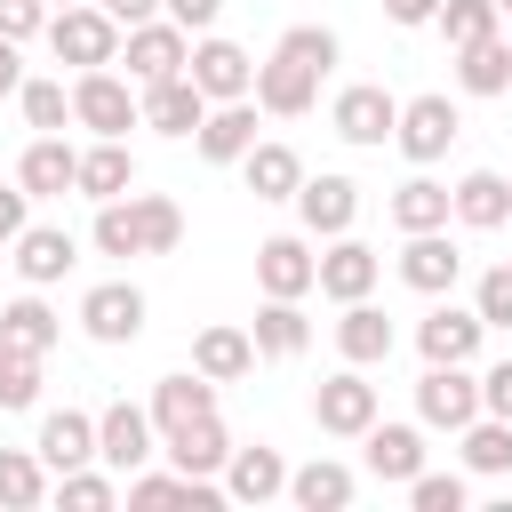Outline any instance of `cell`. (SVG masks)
<instances>
[{"mask_svg": "<svg viewBox=\"0 0 512 512\" xmlns=\"http://www.w3.org/2000/svg\"><path fill=\"white\" fill-rule=\"evenodd\" d=\"M48 48H56V64H72V72L120 64V24H112L96 0H72V8H48Z\"/></svg>", "mask_w": 512, "mask_h": 512, "instance_id": "1", "label": "cell"}, {"mask_svg": "<svg viewBox=\"0 0 512 512\" xmlns=\"http://www.w3.org/2000/svg\"><path fill=\"white\" fill-rule=\"evenodd\" d=\"M72 128H88V136H128V128H136V80H120L112 64L72 72Z\"/></svg>", "mask_w": 512, "mask_h": 512, "instance_id": "2", "label": "cell"}, {"mask_svg": "<svg viewBox=\"0 0 512 512\" xmlns=\"http://www.w3.org/2000/svg\"><path fill=\"white\" fill-rule=\"evenodd\" d=\"M416 416H424L432 432H464V424L480 416V376H472V360H424V376H416Z\"/></svg>", "mask_w": 512, "mask_h": 512, "instance_id": "3", "label": "cell"}, {"mask_svg": "<svg viewBox=\"0 0 512 512\" xmlns=\"http://www.w3.org/2000/svg\"><path fill=\"white\" fill-rule=\"evenodd\" d=\"M184 80H192L208 104H232V96H248V88H256V56H248L240 40H224V32H192Z\"/></svg>", "mask_w": 512, "mask_h": 512, "instance_id": "4", "label": "cell"}, {"mask_svg": "<svg viewBox=\"0 0 512 512\" xmlns=\"http://www.w3.org/2000/svg\"><path fill=\"white\" fill-rule=\"evenodd\" d=\"M392 120H400V96H392L384 80H352V88H336V104H328V128H336L344 144H360V152L392 144Z\"/></svg>", "mask_w": 512, "mask_h": 512, "instance_id": "5", "label": "cell"}, {"mask_svg": "<svg viewBox=\"0 0 512 512\" xmlns=\"http://www.w3.org/2000/svg\"><path fill=\"white\" fill-rule=\"evenodd\" d=\"M456 136H464V112H456L440 88H432V96H408V104H400V120H392V144H400L416 168H432Z\"/></svg>", "mask_w": 512, "mask_h": 512, "instance_id": "6", "label": "cell"}, {"mask_svg": "<svg viewBox=\"0 0 512 512\" xmlns=\"http://www.w3.org/2000/svg\"><path fill=\"white\" fill-rule=\"evenodd\" d=\"M312 424H320L328 440H360V432L376 424V384L344 360L336 376H320V392H312Z\"/></svg>", "mask_w": 512, "mask_h": 512, "instance_id": "7", "label": "cell"}, {"mask_svg": "<svg viewBox=\"0 0 512 512\" xmlns=\"http://www.w3.org/2000/svg\"><path fill=\"white\" fill-rule=\"evenodd\" d=\"M184 56H192V32H184V24H168V16H144V24H128V32H120V64H128V80H136V88H144V80L184 72Z\"/></svg>", "mask_w": 512, "mask_h": 512, "instance_id": "8", "label": "cell"}, {"mask_svg": "<svg viewBox=\"0 0 512 512\" xmlns=\"http://www.w3.org/2000/svg\"><path fill=\"white\" fill-rule=\"evenodd\" d=\"M376 280H384V256H376L368 240H352V232H336V240L320 248V264H312V288H320L328 304H352V296H376Z\"/></svg>", "mask_w": 512, "mask_h": 512, "instance_id": "9", "label": "cell"}, {"mask_svg": "<svg viewBox=\"0 0 512 512\" xmlns=\"http://www.w3.org/2000/svg\"><path fill=\"white\" fill-rule=\"evenodd\" d=\"M248 96H256V112H272V120H304V112L320 104V72L296 64L288 48H272V56L256 64V88H248Z\"/></svg>", "mask_w": 512, "mask_h": 512, "instance_id": "10", "label": "cell"}, {"mask_svg": "<svg viewBox=\"0 0 512 512\" xmlns=\"http://www.w3.org/2000/svg\"><path fill=\"white\" fill-rule=\"evenodd\" d=\"M144 288L136 280H96L88 296H80V328L96 336V344H136L144 336Z\"/></svg>", "mask_w": 512, "mask_h": 512, "instance_id": "11", "label": "cell"}, {"mask_svg": "<svg viewBox=\"0 0 512 512\" xmlns=\"http://www.w3.org/2000/svg\"><path fill=\"white\" fill-rule=\"evenodd\" d=\"M200 112H208V96L184 80V72H168V80H144L136 88V128H152V136H192L200 128Z\"/></svg>", "mask_w": 512, "mask_h": 512, "instance_id": "12", "label": "cell"}, {"mask_svg": "<svg viewBox=\"0 0 512 512\" xmlns=\"http://www.w3.org/2000/svg\"><path fill=\"white\" fill-rule=\"evenodd\" d=\"M160 456V432H152V416L136 408V400H112L104 416H96V464H112V472H136V464H152Z\"/></svg>", "mask_w": 512, "mask_h": 512, "instance_id": "13", "label": "cell"}, {"mask_svg": "<svg viewBox=\"0 0 512 512\" xmlns=\"http://www.w3.org/2000/svg\"><path fill=\"white\" fill-rule=\"evenodd\" d=\"M256 144V96H232V104H208L200 128H192V152L208 168H240V152Z\"/></svg>", "mask_w": 512, "mask_h": 512, "instance_id": "14", "label": "cell"}, {"mask_svg": "<svg viewBox=\"0 0 512 512\" xmlns=\"http://www.w3.org/2000/svg\"><path fill=\"white\" fill-rule=\"evenodd\" d=\"M296 216H304L312 240H336V232H352V216H360V184L336 176V168H320V176L296 184Z\"/></svg>", "mask_w": 512, "mask_h": 512, "instance_id": "15", "label": "cell"}, {"mask_svg": "<svg viewBox=\"0 0 512 512\" xmlns=\"http://www.w3.org/2000/svg\"><path fill=\"white\" fill-rule=\"evenodd\" d=\"M400 280H408L416 296H448V288L464 280V256H456L448 224H440V232H400Z\"/></svg>", "mask_w": 512, "mask_h": 512, "instance_id": "16", "label": "cell"}, {"mask_svg": "<svg viewBox=\"0 0 512 512\" xmlns=\"http://www.w3.org/2000/svg\"><path fill=\"white\" fill-rule=\"evenodd\" d=\"M312 232H272L256 240V288L264 296H312Z\"/></svg>", "mask_w": 512, "mask_h": 512, "instance_id": "17", "label": "cell"}, {"mask_svg": "<svg viewBox=\"0 0 512 512\" xmlns=\"http://www.w3.org/2000/svg\"><path fill=\"white\" fill-rule=\"evenodd\" d=\"M360 456H368V472L384 480V488H408L416 472H424V424H368L360 432Z\"/></svg>", "mask_w": 512, "mask_h": 512, "instance_id": "18", "label": "cell"}, {"mask_svg": "<svg viewBox=\"0 0 512 512\" xmlns=\"http://www.w3.org/2000/svg\"><path fill=\"white\" fill-rule=\"evenodd\" d=\"M216 480H224V504H272V496H288V456L256 440V448H232Z\"/></svg>", "mask_w": 512, "mask_h": 512, "instance_id": "19", "label": "cell"}, {"mask_svg": "<svg viewBox=\"0 0 512 512\" xmlns=\"http://www.w3.org/2000/svg\"><path fill=\"white\" fill-rule=\"evenodd\" d=\"M8 248H16V272H24V288H56V280L80 264V240H72L64 224H24Z\"/></svg>", "mask_w": 512, "mask_h": 512, "instance_id": "20", "label": "cell"}, {"mask_svg": "<svg viewBox=\"0 0 512 512\" xmlns=\"http://www.w3.org/2000/svg\"><path fill=\"white\" fill-rule=\"evenodd\" d=\"M248 344H256V360H304V344H312L304 296H264L248 320Z\"/></svg>", "mask_w": 512, "mask_h": 512, "instance_id": "21", "label": "cell"}, {"mask_svg": "<svg viewBox=\"0 0 512 512\" xmlns=\"http://www.w3.org/2000/svg\"><path fill=\"white\" fill-rule=\"evenodd\" d=\"M480 336H488V320L472 304H432L416 320V352L424 360H480Z\"/></svg>", "mask_w": 512, "mask_h": 512, "instance_id": "22", "label": "cell"}, {"mask_svg": "<svg viewBox=\"0 0 512 512\" xmlns=\"http://www.w3.org/2000/svg\"><path fill=\"white\" fill-rule=\"evenodd\" d=\"M448 216H456L464 232H496V224H512V176H496V168L456 176V184H448Z\"/></svg>", "mask_w": 512, "mask_h": 512, "instance_id": "23", "label": "cell"}, {"mask_svg": "<svg viewBox=\"0 0 512 512\" xmlns=\"http://www.w3.org/2000/svg\"><path fill=\"white\" fill-rule=\"evenodd\" d=\"M32 448H40L48 480H56V472H72V464H96V416H88V408H48Z\"/></svg>", "mask_w": 512, "mask_h": 512, "instance_id": "24", "label": "cell"}, {"mask_svg": "<svg viewBox=\"0 0 512 512\" xmlns=\"http://www.w3.org/2000/svg\"><path fill=\"white\" fill-rule=\"evenodd\" d=\"M136 184V152H128V136H96L88 152H80V168H72V192L80 200H120Z\"/></svg>", "mask_w": 512, "mask_h": 512, "instance_id": "25", "label": "cell"}, {"mask_svg": "<svg viewBox=\"0 0 512 512\" xmlns=\"http://www.w3.org/2000/svg\"><path fill=\"white\" fill-rule=\"evenodd\" d=\"M144 416H152V432L168 440V432H184L192 416H216V384H208L200 368H184V376H160V384H152V408H144Z\"/></svg>", "mask_w": 512, "mask_h": 512, "instance_id": "26", "label": "cell"}, {"mask_svg": "<svg viewBox=\"0 0 512 512\" xmlns=\"http://www.w3.org/2000/svg\"><path fill=\"white\" fill-rule=\"evenodd\" d=\"M160 456H168L176 472H192V480H216V472H224V456H232V432H224V416H192L184 432H168V440H160Z\"/></svg>", "mask_w": 512, "mask_h": 512, "instance_id": "27", "label": "cell"}, {"mask_svg": "<svg viewBox=\"0 0 512 512\" xmlns=\"http://www.w3.org/2000/svg\"><path fill=\"white\" fill-rule=\"evenodd\" d=\"M352 496H360V472L336 464V456H312V464L288 472V504H304V512H344Z\"/></svg>", "mask_w": 512, "mask_h": 512, "instance_id": "28", "label": "cell"}, {"mask_svg": "<svg viewBox=\"0 0 512 512\" xmlns=\"http://www.w3.org/2000/svg\"><path fill=\"white\" fill-rule=\"evenodd\" d=\"M72 168H80V152H72L64 136H32L24 160H16V184H24L32 200H64V192H72Z\"/></svg>", "mask_w": 512, "mask_h": 512, "instance_id": "29", "label": "cell"}, {"mask_svg": "<svg viewBox=\"0 0 512 512\" xmlns=\"http://www.w3.org/2000/svg\"><path fill=\"white\" fill-rule=\"evenodd\" d=\"M240 176H248V192H256V200H296V184H304V160H296V144H272V136H256V144L240 152Z\"/></svg>", "mask_w": 512, "mask_h": 512, "instance_id": "30", "label": "cell"}, {"mask_svg": "<svg viewBox=\"0 0 512 512\" xmlns=\"http://www.w3.org/2000/svg\"><path fill=\"white\" fill-rule=\"evenodd\" d=\"M336 352H344L352 368H376V360H392V320H384L368 296H352V304H344V320H336Z\"/></svg>", "mask_w": 512, "mask_h": 512, "instance_id": "31", "label": "cell"}, {"mask_svg": "<svg viewBox=\"0 0 512 512\" xmlns=\"http://www.w3.org/2000/svg\"><path fill=\"white\" fill-rule=\"evenodd\" d=\"M192 368H200L208 384H240V376L256 368L248 328H224V320H216V328H200V336H192Z\"/></svg>", "mask_w": 512, "mask_h": 512, "instance_id": "32", "label": "cell"}, {"mask_svg": "<svg viewBox=\"0 0 512 512\" xmlns=\"http://www.w3.org/2000/svg\"><path fill=\"white\" fill-rule=\"evenodd\" d=\"M456 88H464V96H504V88H512V40L488 32V40L456 48Z\"/></svg>", "mask_w": 512, "mask_h": 512, "instance_id": "33", "label": "cell"}, {"mask_svg": "<svg viewBox=\"0 0 512 512\" xmlns=\"http://www.w3.org/2000/svg\"><path fill=\"white\" fill-rule=\"evenodd\" d=\"M128 216H136V256H176L184 208H176L168 192H128Z\"/></svg>", "mask_w": 512, "mask_h": 512, "instance_id": "34", "label": "cell"}, {"mask_svg": "<svg viewBox=\"0 0 512 512\" xmlns=\"http://www.w3.org/2000/svg\"><path fill=\"white\" fill-rule=\"evenodd\" d=\"M392 224H400V232H440V224H448V184L424 176V168H416L408 184H392Z\"/></svg>", "mask_w": 512, "mask_h": 512, "instance_id": "35", "label": "cell"}, {"mask_svg": "<svg viewBox=\"0 0 512 512\" xmlns=\"http://www.w3.org/2000/svg\"><path fill=\"white\" fill-rule=\"evenodd\" d=\"M456 448H464V472H472V480L512 472V424H504V416H472V424L456 432Z\"/></svg>", "mask_w": 512, "mask_h": 512, "instance_id": "36", "label": "cell"}, {"mask_svg": "<svg viewBox=\"0 0 512 512\" xmlns=\"http://www.w3.org/2000/svg\"><path fill=\"white\" fill-rule=\"evenodd\" d=\"M0 336L8 344H24V352H56V336H64V320L40 304V288H24L16 304H0Z\"/></svg>", "mask_w": 512, "mask_h": 512, "instance_id": "37", "label": "cell"}, {"mask_svg": "<svg viewBox=\"0 0 512 512\" xmlns=\"http://www.w3.org/2000/svg\"><path fill=\"white\" fill-rule=\"evenodd\" d=\"M16 104H24V128H32V136H64V120H72V88L48 80V72H24Z\"/></svg>", "mask_w": 512, "mask_h": 512, "instance_id": "38", "label": "cell"}, {"mask_svg": "<svg viewBox=\"0 0 512 512\" xmlns=\"http://www.w3.org/2000/svg\"><path fill=\"white\" fill-rule=\"evenodd\" d=\"M0 504H8V512L48 504V464H40V448H0Z\"/></svg>", "mask_w": 512, "mask_h": 512, "instance_id": "39", "label": "cell"}, {"mask_svg": "<svg viewBox=\"0 0 512 512\" xmlns=\"http://www.w3.org/2000/svg\"><path fill=\"white\" fill-rule=\"evenodd\" d=\"M48 496H56L64 512H104V504H120V480H112V464H104V472H96V464H72V472L48 480Z\"/></svg>", "mask_w": 512, "mask_h": 512, "instance_id": "40", "label": "cell"}, {"mask_svg": "<svg viewBox=\"0 0 512 512\" xmlns=\"http://www.w3.org/2000/svg\"><path fill=\"white\" fill-rule=\"evenodd\" d=\"M440 40L448 48H472V40H488V32H504V16H496V0H440Z\"/></svg>", "mask_w": 512, "mask_h": 512, "instance_id": "41", "label": "cell"}, {"mask_svg": "<svg viewBox=\"0 0 512 512\" xmlns=\"http://www.w3.org/2000/svg\"><path fill=\"white\" fill-rule=\"evenodd\" d=\"M40 360L48 352H24L0 336V408H40Z\"/></svg>", "mask_w": 512, "mask_h": 512, "instance_id": "42", "label": "cell"}, {"mask_svg": "<svg viewBox=\"0 0 512 512\" xmlns=\"http://www.w3.org/2000/svg\"><path fill=\"white\" fill-rule=\"evenodd\" d=\"M408 504H416V512H464V504H472V480H464V472H432V464H424V472L408 480Z\"/></svg>", "mask_w": 512, "mask_h": 512, "instance_id": "43", "label": "cell"}, {"mask_svg": "<svg viewBox=\"0 0 512 512\" xmlns=\"http://www.w3.org/2000/svg\"><path fill=\"white\" fill-rule=\"evenodd\" d=\"M88 240H96V256H136V216H128V192H120V200H96Z\"/></svg>", "mask_w": 512, "mask_h": 512, "instance_id": "44", "label": "cell"}, {"mask_svg": "<svg viewBox=\"0 0 512 512\" xmlns=\"http://www.w3.org/2000/svg\"><path fill=\"white\" fill-rule=\"evenodd\" d=\"M280 48H288V56H296V64H312V72H320V80H328V72H336V56H344V48H336V32H328V24H288V32H280Z\"/></svg>", "mask_w": 512, "mask_h": 512, "instance_id": "45", "label": "cell"}, {"mask_svg": "<svg viewBox=\"0 0 512 512\" xmlns=\"http://www.w3.org/2000/svg\"><path fill=\"white\" fill-rule=\"evenodd\" d=\"M472 312H480L488 328H512V264H488V272L472 280Z\"/></svg>", "mask_w": 512, "mask_h": 512, "instance_id": "46", "label": "cell"}, {"mask_svg": "<svg viewBox=\"0 0 512 512\" xmlns=\"http://www.w3.org/2000/svg\"><path fill=\"white\" fill-rule=\"evenodd\" d=\"M48 32V0H0V40H40Z\"/></svg>", "mask_w": 512, "mask_h": 512, "instance_id": "47", "label": "cell"}, {"mask_svg": "<svg viewBox=\"0 0 512 512\" xmlns=\"http://www.w3.org/2000/svg\"><path fill=\"white\" fill-rule=\"evenodd\" d=\"M480 416H504V424H512V360H496V368L480 376Z\"/></svg>", "mask_w": 512, "mask_h": 512, "instance_id": "48", "label": "cell"}, {"mask_svg": "<svg viewBox=\"0 0 512 512\" xmlns=\"http://www.w3.org/2000/svg\"><path fill=\"white\" fill-rule=\"evenodd\" d=\"M160 16H168V24H184V32H216L224 0H160Z\"/></svg>", "mask_w": 512, "mask_h": 512, "instance_id": "49", "label": "cell"}, {"mask_svg": "<svg viewBox=\"0 0 512 512\" xmlns=\"http://www.w3.org/2000/svg\"><path fill=\"white\" fill-rule=\"evenodd\" d=\"M24 224H32V192H24V184H0V248H8Z\"/></svg>", "mask_w": 512, "mask_h": 512, "instance_id": "50", "label": "cell"}, {"mask_svg": "<svg viewBox=\"0 0 512 512\" xmlns=\"http://www.w3.org/2000/svg\"><path fill=\"white\" fill-rule=\"evenodd\" d=\"M384 16H392L400 32H424V24L440 16V0H384Z\"/></svg>", "mask_w": 512, "mask_h": 512, "instance_id": "51", "label": "cell"}, {"mask_svg": "<svg viewBox=\"0 0 512 512\" xmlns=\"http://www.w3.org/2000/svg\"><path fill=\"white\" fill-rule=\"evenodd\" d=\"M96 8H104L120 32H128V24H144V16H160V0H96Z\"/></svg>", "mask_w": 512, "mask_h": 512, "instance_id": "52", "label": "cell"}, {"mask_svg": "<svg viewBox=\"0 0 512 512\" xmlns=\"http://www.w3.org/2000/svg\"><path fill=\"white\" fill-rule=\"evenodd\" d=\"M24 88V40H0V96Z\"/></svg>", "mask_w": 512, "mask_h": 512, "instance_id": "53", "label": "cell"}, {"mask_svg": "<svg viewBox=\"0 0 512 512\" xmlns=\"http://www.w3.org/2000/svg\"><path fill=\"white\" fill-rule=\"evenodd\" d=\"M496 16H512V0H496Z\"/></svg>", "mask_w": 512, "mask_h": 512, "instance_id": "54", "label": "cell"}, {"mask_svg": "<svg viewBox=\"0 0 512 512\" xmlns=\"http://www.w3.org/2000/svg\"><path fill=\"white\" fill-rule=\"evenodd\" d=\"M48 8H72V0H48Z\"/></svg>", "mask_w": 512, "mask_h": 512, "instance_id": "55", "label": "cell"}]
</instances>
